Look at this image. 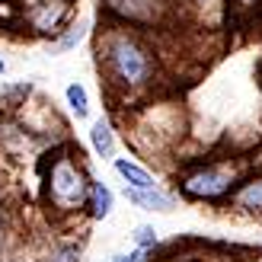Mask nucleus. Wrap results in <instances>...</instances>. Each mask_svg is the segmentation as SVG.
I'll use <instances>...</instances> for the list:
<instances>
[{"mask_svg":"<svg viewBox=\"0 0 262 262\" xmlns=\"http://www.w3.org/2000/svg\"><path fill=\"white\" fill-rule=\"evenodd\" d=\"M99 58L106 64V74L112 77V83H119L125 90H138L154 77L150 51L128 35H112L106 48H99Z\"/></svg>","mask_w":262,"mask_h":262,"instance_id":"nucleus-1","label":"nucleus"},{"mask_svg":"<svg viewBox=\"0 0 262 262\" xmlns=\"http://www.w3.org/2000/svg\"><path fill=\"white\" fill-rule=\"evenodd\" d=\"M90 182L93 179H86L83 169L77 166L71 157H61V160L51 166V176H48V199L55 202V208H61V211H71L77 205H86Z\"/></svg>","mask_w":262,"mask_h":262,"instance_id":"nucleus-2","label":"nucleus"},{"mask_svg":"<svg viewBox=\"0 0 262 262\" xmlns=\"http://www.w3.org/2000/svg\"><path fill=\"white\" fill-rule=\"evenodd\" d=\"M233 176L227 173V169H199V173L186 176V182H182V192L189 195V199H217V195H224L230 189Z\"/></svg>","mask_w":262,"mask_h":262,"instance_id":"nucleus-3","label":"nucleus"},{"mask_svg":"<svg viewBox=\"0 0 262 262\" xmlns=\"http://www.w3.org/2000/svg\"><path fill=\"white\" fill-rule=\"evenodd\" d=\"M71 16V4L68 0H42V4H35L32 10V26L38 32H58V26Z\"/></svg>","mask_w":262,"mask_h":262,"instance_id":"nucleus-4","label":"nucleus"},{"mask_svg":"<svg viewBox=\"0 0 262 262\" xmlns=\"http://www.w3.org/2000/svg\"><path fill=\"white\" fill-rule=\"evenodd\" d=\"M125 199L144 211H173L176 199L163 189H125Z\"/></svg>","mask_w":262,"mask_h":262,"instance_id":"nucleus-5","label":"nucleus"},{"mask_svg":"<svg viewBox=\"0 0 262 262\" xmlns=\"http://www.w3.org/2000/svg\"><path fill=\"white\" fill-rule=\"evenodd\" d=\"M112 166H115V173L125 179V189H160V186H157V176L150 173V169H144L141 163H135V160L115 157Z\"/></svg>","mask_w":262,"mask_h":262,"instance_id":"nucleus-6","label":"nucleus"},{"mask_svg":"<svg viewBox=\"0 0 262 262\" xmlns=\"http://www.w3.org/2000/svg\"><path fill=\"white\" fill-rule=\"evenodd\" d=\"M112 205H115V195L106 182H90V195H86V208H90V217L93 221H102L112 214Z\"/></svg>","mask_w":262,"mask_h":262,"instance_id":"nucleus-7","label":"nucleus"},{"mask_svg":"<svg viewBox=\"0 0 262 262\" xmlns=\"http://www.w3.org/2000/svg\"><path fill=\"white\" fill-rule=\"evenodd\" d=\"M90 144H93L96 157H102V160H109V157H115V135L106 119H96L93 128H90Z\"/></svg>","mask_w":262,"mask_h":262,"instance_id":"nucleus-8","label":"nucleus"},{"mask_svg":"<svg viewBox=\"0 0 262 262\" xmlns=\"http://www.w3.org/2000/svg\"><path fill=\"white\" fill-rule=\"evenodd\" d=\"M233 205L243 208V211H262V176L246 182V186L233 195Z\"/></svg>","mask_w":262,"mask_h":262,"instance_id":"nucleus-9","label":"nucleus"},{"mask_svg":"<svg viewBox=\"0 0 262 262\" xmlns=\"http://www.w3.org/2000/svg\"><path fill=\"white\" fill-rule=\"evenodd\" d=\"M64 96H68V106H71V112L77 115V119H86V112H90V96H86V86H83V83H68Z\"/></svg>","mask_w":262,"mask_h":262,"instance_id":"nucleus-10","label":"nucleus"},{"mask_svg":"<svg viewBox=\"0 0 262 262\" xmlns=\"http://www.w3.org/2000/svg\"><path fill=\"white\" fill-rule=\"evenodd\" d=\"M83 35H86V23H77V26H71V29L58 38L55 48H58V51H71V48H77V45L83 42Z\"/></svg>","mask_w":262,"mask_h":262,"instance_id":"nucleus-11","label":"nucleus"},{"mask_svg":"<svg viewBox=\"0 0 262 262\" xmlns=\"http://www.w3.org/2000/svg\"><path fill=\"white\" fill-rule=\"evenodd\" d=\"M45 262H80V246H74V243H61V246H55V250L48 253Z\"/></svg>","mask_w":262,"mask_h":262,"instance_id":"nucleus-12","label":"nucleus"},{"mask_svg":"<svg viewBox=\"0 0 262 262\" xmlns=\"http://www.w3.org/2000/svg\"><path fill=\"white\" fill-rule=\"evenodd\" d=\"M150 246H157V230H154V224L135 227V250H150Z\"/></svg>","mask_w":262,"mask_h":262,"instance_id":"nucleus-13","label":"nucleus"},{"mask_svg":"<svg viewBox=\"0 0 262 262\" xmlns=\"http://www.w3.org/2000/svg\"><path fill=\"white\" fill-rule=\"evenodd\" d=\"M144 259H147V250H131V253L112 256V262H144Z\"/></svg>","mask_w":262,"mask_h":262,"instance_id":"nucleus-14","label":"nucleus"},{"mask_svg":"<svg viewBox=\"0 0 262 262\" xmlns=\"http://www.w3.org/2000/svg\"><path fill=\"white\" fill-rule=\"evenodd\" d=\"M233 4H240V7H253V4H259V0H233Z\"/></svg>","mask_w":262,"mask_h":262,"instance_id":"nucleus-15","label":"nucleus"},{"mask_svg":"<svg viewBox=\"0 0 262 262\" xmlns=\"http://www.w3.org/2000/svg\"><path fill=\"white\" fill-rule=\"evenodd\" d=\"M4 230L7 227H4V211H0V243H4Z\"/></svg>","mask_w":262,"mask_h":262,"instance_id":"nucleus-16","label":"nucleus"},{"mask_svg":"<svg viewBox=\"0 0 262 262\" xmlns=\"http://www.w3.org/2000/svg\"><path fill=\"white\" fill-rule=\"evenodd\" d=\"M7 71V64H4V58H0V74H4Z\"/></svg>","mask_w":262,"mask_h":262,"instance_id":"nucleus-17","label":"nucleus"},{"mask_svg":"<svg viewBox=\"0 0 262 262\" xmlns=\"http://www.w3.org/2000/svg\"><path fill=\"white\" fill-rule=\"evenodd\" d=\"M199 4H208V0H199Z\"/></svg>","mask_w":262,"mask_h":262,"instance_id":"nucleus-18","label":"nucleus"}]
</instances>
